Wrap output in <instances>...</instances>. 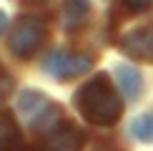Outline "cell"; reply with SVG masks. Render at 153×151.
Masks as SVG:
<instances>
[{"instance_id":"15","label":"cell","mask_w":153,"mask_h":151,"mask_svg":"<svg viewBox=\"0 0 153 151\" xmlns=\"http://www.w3.org/2000/svg\"><path fill=\"white\" fill-rule=\"evenodd\" d=\"M98 151H118V149H113V146H103V149H98Z\"/></svg>"},{"instance_id":"8","label":"cell","mask_w":153,"mask_h":151,"mask_svg":"<svg viewBox=\"0 0 153 151\" xmlns=\"http://www.w3.org/2000/svg\"><path fill=\"white\" fill-rule=\"evenodd\" d=\"M20 144V129L10 111L0 108V151H13Z\"/></svg>"},{"instance_id":"7","label":"cell","mask_w":153,"mask_h":151,"mask_svg":"<svg viewBox=\"0 0 153 151\" xmlns=\"http://www.w3.org/2000/svg\"><path fill=\"white\" fill-rule=\"evenodd\" d=\"M116 78H118V86L120 91L126 93V98H138L143 91V78L141 73L136 71L133 66H126V63H120V66H116Z\"/></svg>"},{"instance_id":"4","label":"cell","mask_w":153,"mask_h":151,"mask_svg":"<svg viewBox=\"0 0 153 151\" xmlns=\"http://www.w3.org/2000/svg\"><path fill=\"white\" fill-rule=\"evenodd\" d=\"M91 58L80 53H71V50H53V53L45 55L43 61V68H45L48 76H53L55 81H71L78 78V76L91 71Z\"/></svg>"},{"instance_id":"1","label":"cell","mask_w":153,"mask_h":151,"mask_svg":"<svg viewBox=\"0 0 153 151\" xmlns=\"http://www.w3.org/2000/svg\"><path fill=\"white\" fill-rule=\"evenodd\" d=\"M75 108L88 123L95 126H113L123 113V103L105 73L91 78L85 86L75 93Z\"/></svg>"},{"instance_id":"9","label":"cell","mask_w":153,"mask_h":151,"mask_svg":"<svg viewBox=\"0 0 153 151\" xmlns=\"http://www.w3.org/2000/svg\"><path fill=\"white\" fill-rule=\"evenodd\" d=\"M88 13H91V3H88V0H65L63 15H65V23L71 25V28L73 25H80L88 18Z\"/></svg>"},{"instance_id":"3","label":"cell","mask_w":153,"mask_h":151,"mask_svg":"<svg viewBox=\"0 0 153 151\" xmlns=\"http://www.w3.org/2000/svg\"><path fill=\"white\" fill-rule=\"evenodd\" d=\"M18 108H20V116L35 131H50L60 121V108L48 96H43L38 91H23L20 101H18Z\"/></svg>"},{"instance_id":"13","label":"cell","mask_w":153,"mask_h":151,"mask_svg":"<svg viewBox=\"0 0 153 151\" xmlns=\"http://www.w3.org/2000/svg\"><path fill=\"white\" fill-rule=\"evenodd\" d=\"M23 5H28V8H38V5H45L48 0H20Z\"/></svg>"},{"instance_id":"11","label":"cell","mask_w":153,"mask_h":151,"mask_svg":"<svg viewBox=\"0 0 153 151\" xmlns=\"http://www.w3.org/2000/svg\"><path fill=\"white\" fill-rule=\"evenodd\" d=\"M13 88H15V81H13V76L8 71H3L0 68V98H8L13 93Z\"/></svg>"},{"instance_id":"5","label":"cell","mask_w":153,"mask_h":151,"mask_svg":"<svg viewBox=\"0 0 153 151\" xmlns=\"http://www.w3.org/2000/svg\"><path fill=\"white\" fill-rule=\"evenodd\" d=\"M85 134L71 121H58L43 138L40 151H80Z\"/></svg>"},{"instance_id":"2","label":"cell","mask_w":153,"mask_h":151,"mask_svg":"<svg viewBox=\"0 0 153 151\" xmlns=\"http://www.w3.org/2000/svg\"><path fill=\"white\" fill-rule=\"evenodd\" d=\"M45 35H48V28H45V23L40 18H35V15L18 18L15 25H13V30H10V40H8L10 53L15 58H20V61H28L43 46Z\"/></svg>"},{"instance_id":"14","label":"cell","mask_w":153,"mask_h":151,"mask_svg":"<svg viewBox=\"0 0 153 151\" xmlns=\"http://www.w3.org/2000/svg\"><path fill=\"white\" fill-rule=\"evenodd\" d=\"M5 25H8V15H5V13L0 10V33L5 30Z\"/></svg>"},{"instance_id":"6","label":"cell","mask_w":153,"mask_h":151,"mask_svg":"<svg viewBox=\"0 0 153 151\" xmlns=\"http://www.w3.org/2000/svg\"><path fill=\"white\" fill-rule=\"evenodd\" d=\"M120 50L131 58L153 63V25H141V28L128 30L120 38Z\"/></svg>"},{"instance_id":"10","label":"cell","mask_w":153,"mask_h":151,"mask_svg":"<svg viewBox=\"0 0 153 151\" xmlns=\"http://www.w3.org/2000/svg\"><path fill=\"white\" fill-rule=\"evenodd\" d=\"M131 136L138 141L151 144L153 141V113H143V116L131 121Z\"/></svg>"},{"instance_id":"12","label":"cell","mask_w":153,"mask_h":151,"mask_svg":"<svg viewBox=\"0 0 153 151\" xmlns=\"http://www.w3.org/2000/svg\"><path fill=\"white\" fill-rule=\"evenodd\" d=\"M123 3H126V8H128L131 13H143V10L151 8L153 0H123Z\"/></svg>"}]
</instances>
